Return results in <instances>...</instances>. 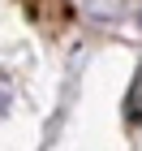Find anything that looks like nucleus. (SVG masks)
Segmentation results:
<instances>
[{"instance_id": "f257e3e1", "label": "nucleus", "mask_w": 142, "mask_h": 151, "mask_svg": "<svg viewBox=\"0 0 142 151\" xmlns=\"http://www.w3.org/2000/svg\"><path fill=\"white\" fill-rule=\"evenodd\" d=\"M26 9H30V17H35L39 26L52 30V26L65 22V9H69V4H65V0H26Z\"/></svg>"}, {"instance_id": "f03ea898", "label": "nucleus", "mask_w": 142, "mask_h": 151, "mask_svg": "<svg viewBox=\"0 0 142 151\" xmlns=\"http://www.w3.org/2000/svg\"><path fill=\"white\" fill-rule=\"evenodd\" d=\"M125 121H129V125H142V60H138V73H133L129 95H125Z\"/></svg>"}, {"instance_id": "7ed1b4c3", "label": "nucleus", "mask_w": 142, "mask_h": 151, "mask_svg": "<svg viewBox=\"0 0 142 151\" xmlns=\"http://www.w3.org/2000/svg\"><path fill=\"white\" fill-rule=\"evenodd\" d=\"M9 99H13V86H9V78H4V73H0V112H4V108H9Z\"/></svg>"}]
</instances>
